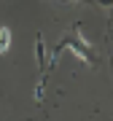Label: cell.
<instances>
[{"mask_svg":"<svg viewBox=\"0 0 113 121\" xmlns=\"http://www.w3.org/2000/svg\"><path fill=\"white\" fill-rule=\"evenodd\" d=\"M11 40H13V32H11V27H0V54H5L11 48Z\"/></svg>","mask_w":113,"mask_h":121,"instance_id":"7a4b0ae2","label":"cell"},{"mask_svg":"<svg viewBox=\"0 0 113 121\" xmlns=\"http://www.w3.org/2000/svg\"><path fill=\"white\" fill-rule=\"evenodd\" d=\"M94 5H100V8H113V0H94Z\"/></svg>","mask_w":113,"mask_h":121,"instance_id":"3957f363","label":"cell"},{"mask_svg":"<svg viewBox=\"0 0 113 121\" xmlns=\"http://www.w3.org/2000/svg\"><path fill=\"white\" fill-rule=\"evenodd\" d=\"M62 51H73L81 62H86V65H91V67L97 65V54H94V48L89 46V40L83 38L81 24H75V27H73V35H62V38H59V43L54 46L51 59H48V70H46V75L51 73V67L56 65V59L62 56Z\"/></svg>","mask_w":113,"mask_h":121,"instance_id":"6da1fadb","label":"cell"},{"mask_svg":"<svg viewBox=\"0 0 113 121\" xmlns=\"http://www.w3.org/2000/svg\"><path fill=\"white\" fill-rule=\"evenodd\" d=\"M70 3H78V0H70Z\"/></svg>","mask_w":113,"mask_h":121,"instance_id":"277c9868","label":"cell"}]
</instances>
